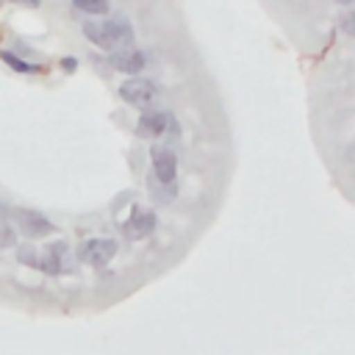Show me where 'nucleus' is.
I'll list each match as a JSON object with an SVG mask.
<instances>
[{
  "label": "nucleus",
  "instance_id": "obj_1",
  "mask_svg": "<svg viewBox=\"0 0 355 355\" xmlns=\"http://www.w3.org/2000/svg\"><path fill=\"white\" fill-rule=\"evenodd\" d=\"M83 33L100 47V50H116L122 44L133 42V28L125 17H111L103 22H83Z\"/></svg>",
  "mask_w": 355,
  "mask_h": 355
},
{
  "label": "nucleus",
  "instance_id": "obj_2",
  "mask_svg": "<svg viewBox=\"0 0 355 355\" xmlns=\"http://www.w3.org/2000/svg\"><path fill=\"white\" fill-rule=\"evenodd\" d=\"M116 241L114 239H103V236H97V239H86L80 247H78V258L83 261V263H89V266H103V263H108L114 255H116Z\"/></svg>",
  "mask_w": 355,
  "mask_h": 355
},
{
  "label": "nucleus",
  "instance_id": "obj_3",
  "mask_svg": "<svg viewBox=\"0 0 355 355\" xmlns=\"http://www.w3.org/2000/svg\"><path fill=\"white\" fill-rule=\"evenodd\" d=\"M36 269L47 272V275H64L69 272V250H67V241H53L44 247V252L39 255L36 261Z\"/></svg>",
  "mask_w": 355,
  "mask_h": 355
},
{
  "label": "nucleus",
  "instance_id": "obj_4",
  "mask_svg": "<svg viewBox=\"0 0 355 355\" xmlns=\"http://www.w3.org/2000/svg\"><path fill=\"white\" fill-rule=\"evenodd\" d=\"M155 94V86L147 80V78H128L122 86H119V97L130 105H147Z\"/></svg>",
  "mask_w": 355,
  "mask_h": 355
},
{
  "label": "nucleus",
  "instance_id": "obj_5",
  "mask_svg": "<svg viewBox=\"0 0 355 355\" xmlns=\"http://www.w3.org/2000/svg\"><path fill=\"white\" fill-rule=\"evenodd\" d=\"M17 222L28 239H42V236H50L55 230V225L39 211H17Z\"/></svg>",
  "mask_w": 355,
  "mask_h": 355
},
{
  "label": "nucleus",
  "instance_id": "obj_6",
  "mask_svg": "<svg viewBox=\"0 0 355 355\" xmlns=\"http://www.w3.org/2000/svg\"><path fill=\"white\" fill-rule=\"evenodd\" d=\"M108 64H111L114 69H119V72H128L130 78H136V75H139V72L147 67V58H144V53H141V50L125 47V50H116V53H111Z\"/></svg>",
  "mask_w": 355,
  "mask_h": 355
},
{
  "label": "nucleus",
  "instance_id": "obj_7",
  "mask_svg": "<svg viewBox=\"0 0 355 355\" xmlns=\"http://www.w3.org/2000/svg\"><path fill=\"white\" fill-rule=\"evenodd\" d=\"M155 214L153 211H133L130 214V219L122 225V233H125V239H130V241H139V239H147L153 230H155Z\"/></svg>",
  "mask_w": 355,
  "mask_h": 355
},
{
  "label": "nucleus",
  "instance_id": "obj_8",
  "mask_svg": "<svg viewBox=\"0 0 355 355\" xmlns=\"http://www.w3.org/2000/svg\"><path fill=\"white\" fill-rule=\"evenodd\" d=\"M166 122H169V116L164 111H144L136 122V133L141 139H158L166 130Z\"/></svg>",
  "mask_w": 355,
  "mask_h": 355
},
{
  "label": "nucleus",
  "instance_id": "obj_9",
  "mask_svg": "<svg viewBox=\"0 0 355 355\" xmlns=\"http://www.w3.org/2000/svg\"><path fill=\"white\" fill-rule=\"evenodd\" d=\"M175 169H178V161L169 150H153V172L161 183H172L175 180Z\"/></svg>",
  "mask_w": 355,
  "mask_h": 355
},
{
  "label": "nucleus",
  "instance_id": "obj_10",
  "mask_svg": "<svg viewBox=\"0 0 355 355\" xmlns=\"http://www.w3.org/2000/svg\"><path fill=\"white\" fill-rule=\"evenodd\" d=\"M75 8L86 14H108V3H100V0H75Z\"/></svg>",
  "mask_w": 355,
  "mask_h": 355
},
{
  "label": "nucleus",
  "instance_id": "obj_11",
  "mask_svg": "<svg viewBox=\"0 0 355 355\" xmlns=\"http://www.w3.org/2000/svg\"><path fill=\"white\" fill-rule=\"evenodd\" d=\"M0 55H3V61L11 64V69H17V72H33V69H36V64H28L25 58H17V55H11V53H0Z\"/></svg>",
  "mask_w": 355,
  "mask_h": 355
},
{
  "label": "nucleus",
  "instance_id": "obj_12",
  "mask_svg": "<svg viewBox=\"0 0 355 355\" xmlns=\"http://www.w3.org/2000/svg\"><path fill=\"white\" fill-rule=\"evenodd\" d=\"M14 241H17V236H14L11 225L0 219V250H6V247H14Z\"/></svg>",
  "mask_w": 355,
  "mask_h": 355
},
{
  "label": "nucleus",
  "instance_id": "obj_13",
  "mask_svg": "<svg viewBox=\"0 0 355 355\" xmlns=\"http://www.w3.org/2000/svg\"><path fill=\"white\" fill-rule=\"evenodd\" d=\"M352 19H355V14H352V11H347V14L341 17V31H344V33H355V25H352Z\"/></svg>",
  "mask_w": 355,
  "mask_h": 355
},
{
  "label": "nucleus",
  "instance_id": "obj_14",
  "mask_svg": "<svg viewBox=\"0 0 355 355\" xmlns=\"http://www.w3.org/2000/svg\"><path fill=\"white\" fill-rule=\"evenodd\" d=\"M61 67H64L67 72H75V67H78V61H75V58H61Z\"/></svg>",
  "mask_w": 355,
  "mask_h": 355
}]
</instances>
